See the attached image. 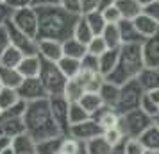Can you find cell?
Returning <instances> with one entry per match:
<instances>
[{"instance_id": "cell-30", "label": "cell", "mask_w": 159, "mask_h": 154, "mask_svg": "<svg viewBox=\"0 0 159 154\" xmlns=\"http://www.w3.org/2000/svg\"><path fill=\"white\" fill-rule=\"evenodd\" d=\"M61 72L65 73L66 79H72V77H77L80 73V59L75 58H68V56H63V58L57 61Z\"/></svg>"}, {"instance_id": "cell-42", "label": "cell", "mask_w": 159, "mask_h": 154, "mask_svg": "<svg viewBox=\"0 0 159 154\" xmlns=\"http://www.w3.org/2000/svg\"><path fill=\"white\" fill-rule=\"evenodd\" d=\"M145 151L147 149L139 142V138H127L125 140V154H143Z\"/></svg>"}, {"instance_id": "cell-37", "label": "cell", "mask_w": 159, "mask_h": 154, "mask_svg": "<svg viewBox=\"0 0 159 154\" xmlns=\"http://www.w3.org/2000/svg\"><path fill=\"white\" fill-rule=\"evenodd\" d=\"M88 118H91V115H89L79 102H70V108H68V120H70V125L80 124V122H84Z\"/></svg>"}, {"instance_id": "cell-54", "label": "cell", "mask_w": 159, "mask_h": 154, "mask_svg": "<svg viewBox=\"0 0 159 154\" xmlns=\"http://www.w3.org/2000/svg\"><path fill=\"white\" fill-rule=\"evenodd\" d=\"M0 154H15V147H13V145L6 147V149H2V151H0Z\"/></svg>"}, {"instance_id": "cell-53", "label": "cell", "mask_w": 159, "mask_h": 154, "mask_svg": "<svg viewBox=\"0 0 159 154\" xmlns=\"http://www.w3.org/2000/svg\"><path fill=\"white\" fill-rule=\"evenodd\" d=\"M111 154H125V142H122V143H118V145L113 147L111 149Z\"/></svg>"}, {"instance_id": "cell-38", "label": "cell", "mask_w": 159, "mask_h": 154, "mask_svg": "<svg viewBox=\"0 0 159 154\" xmlns=\"http://www.w3.org/2000/svg\"><path fill=\"white\" fill-rule=\"evenodd\" d=\"M102 136L107 140V142H109V143H111L113 147L127 140V138H125V134H123V131L120 129V125H116V127H111V129H104Z\"/></svg>"}, {"instance_id": "cell-36", "label": "cell", "mask_w": 159, "mask_h": 154, "mask_svg": "<svg viewBox=\"0 0 159 154\" xmlns=\"http://www.w3.org/2000/svg\"><path fill=\"white\" fill-rule=\"evenodd\" d=\"M84 18H86V22L89 23V27H91V30H93L95 36H100L102 30L106 29V25H107L100 11H91V13H86Z\"/></svg>"}, {"instance_id": "cell-20", "label": "cell", "mask_w": 159, "mask_h": 154, "mask_svg": "<svg viewBox=\"0 0 159 154\" xmlns=\"http://www.w3.org/2000/svg\"><path fill=\"white\" fill-rule=\"evenodd\" d=\"M66 134H57V136H52V138H45L36 142V151L38 154H59L61 152V147H63V140Z\"/></svg>"}, {"instance_id": "cell-47", "label": "cell", "mask_w": 159, "mask_h": 154, "mask_svg": "<svg viewBox=\"0 0 159 154\" xmlns=\"http://www.w3.org/2000/svg\"><path fill=\"white\" fill-rule=\"evenodd\" d=\"M9 45H11V40H9L7 29H6V25H0V54L6 50Z\"/></svg>"}, {"instance_id": "cell-23", "label": "cell", "mask_w": 159, "mask_h": 154, "mask_svg": "<svg viewBox=\"0 0 159 154\" xmlns=\"http://www.w3.org/2000/svg\"><path fill=\"white\" fill-rule=\"evenodd\" d=\"M88 52V47L82 41H79L77 38H66L63 41V56L68 58H75V59H82V56Z\"/></svg>"}, {"instance_id": "cell-15", "label": "cell", "mask_w": 159, "mask_h": 154, "mask_svg": "<svg viewBox=\"0 0 159 154\" xmlns=\"http://www.w3.org/2000/svg\"><path fill=\"white\" fill-rule=\"evenodd\" d=\"M38 54L43 59L56 61L63 58V41L57 40H38Z\"/></svg>"}, {"instance_id": "cell-11", "label": "cell", "mask_w": 159, "mask_h": 154, "mask_svg": "<svg viewBox=\"0 0 159 154\" xmlns=\"http://www.w3.org/2000/svg\"><path fill=\"white\" fill-rule=\"evenodd\" d=\"M18 95L23 102H32V100H39V99H47L48 93L45 90L43 82L39 77H27L23 79L22 84L16 88Z\"/></svg>"}, {"instance_id": "cell-34", "label": "cell", "mask_w": 159, "mask_h": 154, "mask_svg": "<svg viewBox=\"0 0 159 154\" xmlns=\"http://www.w3.org/2000/svg\"><path fill=\"white\" fill-rule=\"evenodd\" d=\"M111 149H113V145L102 134L97 136V138H91L89 142H86V152L88 154H111Z\"/></svg>"}, {"instance_id": "cell-60", "label": "cell", "mask_w": 159, "mask_h": 154, "mask_svg": "<svg viewBox=\"0 0 159 154\" xmlns=\"http://www.w3.org/2000/svg\"><path fill=\"white\" fill-rule=\"evenodd\" d=\"M0 113H2V110H0Z\"/></svg>"}, {"instance_id": "cell-29", "label": "cell", "mask_w": 159, "mask_h": 154, "mask_svg": "<svg viewBox=\"0 0 159 154\" xmlns=\"http://www.w3.org/2000/svg\"><path fill=\"white\" fill-rule=\"evenodd\" d=\"M73 38H77L79 41H82L84 45H88L89 41H91V38L95 36L93 30H91V27H89V23L86 22V18H84V15L79 16V20H77V23H75V27H73Z\"/></svg>"}, {"instance_id": "cell-12", "label": "cell", "mask_w": 159, "mask_h": 154, "mask_svg": "<svg viewBox=\"0 0 159 154\" xmlns=\"http://www.w3.org/2000/svg\"><path fill=\"white\" fill-rule=\"evenodd\" d=\"M102 133H104V129H102L100 125L97 124L93 118H88V120L80 122V124L70 125L68 136H72V138L79 140V142H89L91 138L100 136Z\"/></svg>"}, {"instance_id": "cell-59", "label": "cell", "mask_w": 159, "mask_h": 154, "mask_svg": "<svg viewBox=\"0 0 159 154\" xmlns=\"http://www.w3.org/2000/svg\"><path fill=\"white\" fill-rule=\"evenodd\" d=\"M0 2H6V0H0Z\"/></svg>"}, {"instance_id": "cell-49", "label": "cell", "mask_w": 159, "mask_h": 154, "mask_svg": "<svg viewBox=\"0 0 159 154\" xmlns=\"http://www.w3.org/2000/svg\"><path fill=\"white\" fill-rule=\"evenodd\" d=\"M97 4H98V0H80L82 15H86V13H91V11H97Z\"/></svg>"}, {"instance_id": "cell-40", "label": "cell", "mask_w": 159, "mask_h": 154, "mask_svg": "<svg viewBox=\"0 0 159 154\" xmlns=\"http://www.w3.org/2000/svg\"><path fill=\"white\" fill-rule=\"evenodd\" d=\"M80 70L82 72H100L98 70V56L86 52L80 59Z\"/></svg>"}, {"instance_id": "cell-17", "label": "cell", "mask_w": 159, "mask_h": 154, "mask_svg": "<svg viewBox=\"0 0 159 154\" xmlns=\"http://www.w3.org/2000/svg\"><path fill=\"white\" fill-rule=\"evenodd\" d=\"M16 68H18V72L22 73L23 79H27V77H38L39 70H41V58H39V54L23 56L20 65L16 66Z\"/></svg>"}, {"instance_id": "cell-51", "label": "cell", "mask_w": 159, "mask_h": 154, "mask_svg": "<svg viewBox=\"0 0 159 154\" xmlns=\"http://www.w3.org/2000/svg\"><path fill=\"white\" fill-rule=\"evenodd\" d=\"M116 0H98V4H97V11H104V9H107V7H111L113 4H115Z\"/></svg>"}, {"instance_id": "cell-33", "label": "cell", "mask_w": 159, "mask_h": 154, "mask_svg": "<svg viewBox=\"0 0 159 154\" xmlns=\"http://www.w3.org/2000/svg\"><path fill=\"white\" fill-rule=\"evenodd\" d=\"M22 58H23L22 50H18L16 47L9 45L7 49L0 54V65H2V66H11V68H16V66L20 65Z\"/></svg>"}, {"instance_id": "cell-27", "label": "cell", "mask_w": 159, "mask_h": 154, "mask_svg": "<svg viewBox=\"0 0 159 154\" xmlns=\"http://www.w3.org/2000/svg\"><path fill=\"white\" fill-rule=\"evenodd\" d=\"M84 84L80 81L79 77H72V79H68L66 81V86H65V93L63 95L70 100V102H77L80 97L84 95Z\"/></svg>"}, {"instance_id": "cell-5", "label": "cell", "mask_w": 159, "mask_h": 154, "mask_svg": "<svg viewBox=\"0 0 159 154\" xmlns=\"http://www.w3.org/2000/svg\"><path fill=\"white\" fill-rule=\"evenodd\" d=\"M152 124H154V118L148 113H145L141 108H136V110L120 115V124L118 125L123 131L125 138H139Z\"/></svg>"}, {"instance_id": "cell-31", "label": "cell", "mask_w": 159, "mask_h": 154, "mask_svg": "<svg viewBox=\"0 0 159 154\" xmlns=\"http://www.w3.org/2000/svg\"><path fill=\"white\" fill-rule=\"evenodd\" d=\"M139 142L143 143V147L147 151H159V127L156 124H152L139 136Z\"/></svg>"}, {"instance_id": "cell-58", "label": "cell", "mask_w": 159, "mask_h": 154, "mask_svg": "<svg viewBox=\"0 0 159 154\" xmlns=\"http://www.w3.org/2000/svg\"><path fill=\"white\" fill-rule=\"evenodd\" d=\"M0 88H2V82H0Z\"/></svg>"}, {"instance_id": "cell-39", "label": "cell", "mask_w": 159, "mask_h": 154, "mask_svg": "<svg viewBox=\"0 0 159 154\" xmlns=\"http://www.w3.org/2000/svg\"><path fill=\"white\" fill-rule=\"evenodd\" d=\"M86 47H88V52L93 54V56H100V54H104V52L109 49L107 43H106V40H104L102 36H93L91 41H89Z\"/></svg>"}, {"instance_id": "cell-14", "label": "cell", "mask_w": 159, "mask_h": 154, "mask_svg": "<svg viewBox=\"0 0 159 154\" xmlns=\"http://www.w3.org/2000/svg\"><path fill=\"white\" fill-rule=\"evenodd\" d=\"M97 124L100 125L102 129H111V127H116V125L120 124V113L115 110V108H111V106H102L100 110H97L91 115Z\"/></svg>"}, {"instance_id": "cell-8", "label": "cell", "mask_w": 159, "mask_h": 154, "mask_svg": "<svg viewBox=\"0 0 159 154\" xmlns=\"http://www.w3.org/2000/svg\"><path fill=\"white\" fill-rule=\"evenodd\" d=\"M6 29H7L9 40H11V45L16 47L18 50H22L23 56H32V54H38V40L36 38L25 34L22 29H18L13 20L9 18L6 22Z\"/></svg>"}, {"instance_id": "cell-57", "label": "cell", "mask_w": 159, "mask_h": 154, "mask_svg": "<svg viewBox=\"0 0 159 154\" xmlns=\"http://www.w3.org/2000/svg\"><path fill=\"white\" fill-rule=\"evenodd\" d=\"M143 154H159V151H145Z\"/></svg>"}, {"instance_id": "cell-46", "label": "cell", "mask_w": 159, "mask_h": 154, "mask_svg": "<svg viewBox=\"0 0 159 154\" xmlns=\"http://www.w3.org/2000/svg\"><path fill=\"white\" fill-rule=\"evenodd\" d=\"M13 15V9L9 7L6 2H0V25H6L9 18Z\"/></svg>"}, {"instance_id": "cell-35", "label": "cell", "mask_w": 159, "mask_h": 154, "mask_svg": "<svg viewBox=\"0 0 159 154\" xmlns=\"http://www.w3.org/2000/svg\"><path fill=\"white\" fill-rule=\"evenodd\" d=\"M22 100L20 95H18V91L15 88H6V86H2L0 88V110H7L11 106H15Z\"/></svg>"}, {"instance_id": "cell-45", "label": "cell", "mask_w": 159, "mask_h": 154, "mask_svg": "<svg viewBox=\"0 0 159 154\" xmlns=\"http://www.w3.org/2000/svg\"><path fill=\"white\" fill-rule=\"evenodd\" d=\"M143 13L145 15H148V16H152L156 22H159V0L152 2V4H148V6H145Z\"/></svg>"}, {"instance_id": "cell-48", "label": "cell", "mask_w": 159, "mask_h": 154, "mask_svg": "<svg viewBox=\"0 0 159 154\" xmlns=\"http://www.w3.org/2000/svg\"><path fill=\"white\" fill-rule=\"evenodd\" d=\"M6 4H7L9 7L15 11V9L29 7V6H32V0H6Z\"/></svg>"}, {"instance_id": "cell-9", "label": "cell", "mask_w": 159, "mask_h": 154, "mask_svg": "<svg viewBox=\"0 0 159 154\" xmlns=\"http://www.w3.org/2000/svg\"><path fill=\"white\" fill-rule=\"evenodd\" d=\"M11 20L25 34H29V36L38 40V13H36V7L34 6L15 9L13 15H11Z\"/></svg>"}, {"instance_id": "cell-55", "label": "cell", "mask_w": 159, "mask_h": 154, "mask_svg": "<svg viewBox=\"0 0 159 154\" xmlns=\"http://www.w3.org/2000/svg\"><path fill=\"white\" fill-rule=\"evenodd\" d=\"M139 4H141V7H145V6H148V4H152V2H156V0H138Z\"/></svg>"}, {"instance_id": "cell-43", "label": "cell", "mask_w": 159, "mask_h": 154, "mask_svg": "<svg viewBox=\"0 0 159 154\" xmlns=\"http://www.w3.org/2000/svg\"><path fill=\"white\" fill-rule=\"evenodd\" d=\"M139 108H141L145 113H148L152 118H154V115H157V113H159V106L154 102V100H152V99L147 95V93H145L143 99H141V104H139Z\"/></svg>"}, {"instance_id": "cell-2", "label": "cell", "mask_w": 159, "mask_h": 154, "mask_svg": "<svg viewBox=\"0 0 159 154\" xmlns=\"http://www.w3.org/2000/svg\"><path fill=\"white\" fill-rule=\"evenodd\" d=\"M23 122H25V133L34 142L63 134L61 129H59V125L56 124L54 117H52L48 97L47 99H39V100L27 102L25 115H23Z\"/></svg>"}, {"instance_id": "cell-22", "label": "cell", "mask_w": 159, "mask_h": 154, "mask_svg": "<svg viewBox=\"0 0 159 154\" xmlns=\"http://www.w3.org/2000/svg\"><path fill=\"white\" fill-rule=\"evenodd\" d=\"M23 77L18 72V68H11V66H2L0 65V82L6 88H18L22 84Z\"/></svg>"}, {"instance_id": "cell-28", "label": "cell", "mask_w": 159, "mask_h": 154, "mask_svg": "<svg viewBox=\"0 0 159 154\" xmlns=\"http://www.w3.org/2000/svg\"><path fill=\"white\" fill-rule=\"evenodd\" d=\"M13 147H15V154H38L36 142L30 138L27 133L16 136L15 142H13Z\"/></svg>"}, {"instance_id": "cell-25", "label": "cell", "mask_w": 159, "mask_h": 154, "mask_svg": "<svg viewBox=\"0 0 159 154\" xmlns=\"http://www.w3.org/2000/svg\"><path fill=\"white\" fill-rule=\"evenodd\" d=\"M77 102H79L89 115H93L95 111L100 110L102 106H104V100H102V97H100L98 91H84V95L80 97Z\"/></svg>"}, {"instance_id": "cell-13", "label": "cell", "mask_w": 159, "mask_h": 154, "mask_svg": "<svg viewBox=\"0 0 159 154\" xmlns=\"http://www.w3.org/2000/svg\"><path fill=\"white\" fill-rule=\"evenodd\" d=\"M141 50L145 66L159 68V32L150 38H145V41L141 43Z\"/></svg>"}, {"instance_id": "cell-21", "label": "cell", "mask_w": 159, "mask_h": 154, "mask_svg": "<svg viewBox=\"0 0 159 154\" xmlns=\"http://www.w3.org/2000/svg\"><path fill=\"white\" fill-rule=\"evenodd\" d=\"M138 81L143 86L145 91L159 88V68H152V66H145L138 75Z\"/></svg>"}, {"instance_id": "cell-41", "label": "cell", "mask_w": 159, "mask_h": 154, "mask_svg": "<svg viewBox=\"0 0 159 154\" xmlns=\"http://www.w3.org/2000/svg\"><path fill=\"white\" fill-rule=\"evenodd\" d=\"M102 16H104V20H106V23H120L123 20L122 13H120V9L116 7V4H113L111 7L104 9L102 11Z\"/></svg>"}, {"instance_id": "cell-52", "label": "cell", "mask_w": 159, "mask_h": 154, "mask_svg": "<svg viewBox=\"0 0 159 154\" xmlns=\"http://www.w3.org/2000/svg\"><path fill=\"white\" fill-rule=\"evenodd\" d=\"M61 0H32V6H54V4H59Z\"/></svg>"}, {"instance_id": "cell-7", "label": "cell", "mask_w": 159, "mask_h": 154, "mask_svg": "<svg viewBox=\"0 0 159 154\" xmlns=\"http://www.w3.org/2000/svg\"><path fill=\"white\" fill-rule=\"evenodd\" d=\"M143 95H145V90L139 84L138 77L132 79V81H129V82H125V84L120 86V97H118V102H116L115 110L120 115L127 113V111L136 110V108H139Z\"/></svg>"}, {"instance_id": "cell-56", "label": "cell", "mask_w": 159, "mask_h": 154, "mask_svg": "<svg viewBox=\"0 0 159 154\" xmlns=\"http://www.w3.org/2000/svg\"><path fill=\"white\" fill-rule=\"evenodd\" d=\"M154 124L159 127V113H157V115H154Z\"/></svg>"}, {"instance_id": "cell-18", "label": "cell", "mask_w": 159, "mask_h": 154, "mask_svg": "<svg viewBox=\"0 0 159 154\" xmlns=\"http://www.w3.org/2000/svg\"><path fill=\"white\" fill-rule=\"evenodd\" d=\"M120 59V47L118 49H107V50L98 56V70L104 77H107L118 65Z\"/></svg>"}, {"instance_id": "cell-32", "label": "cell", "mask_w": 159, "mask_h": 154, "mask_svg": "<svg viewBox=\"0 0 159 154\" xmlns=\"http://www.w3.org/2000/svg\"><path fill=\"white\" fill-rule=\"evenodd\" d=\"M100 36L106 40V43H107L109 49H118V47H122V36H120L118 23H107L106 29L102 30Z\"/></svg>"}, {"instance_id": "cell-50", "label": "cell", "mask_w": 159, "mask_h": 154, "mask_svg": "<svg viewBox=\"0 0 159 154\" xmlns=\"http://www.w3.org/2000/svg\"><path fill=\"white\" fill-rule=\"evenodd\" d=\"M13 142H15V138L6 136V134H0V151L6 149V147H9V145H13Z\"/></svg>"}, {"instance_id": "cell-10", "label": "cell", "mask_w": 159, "mask_h": 154, "mask_svg": "<svg viewBox=\"0 0 159 154\" xmlns=\"http://www.w3.org/2000/svg\"><path fill=\"white\" fill-rule=\"evenodd\" d=\"M52 110V117L59 125V129L63 134H68L70 131V120H68V108H70V100L65 95H50L48 97Z\"/></svg>"}, {"instance_id": "cell-44", "label": "cell", "mask_w": 159, "mask_h": 154, "mask_svg": "<svg viewBox=\"0 0 159 154\" xmlns=\"http://www.w3.org/2000/svg\"><path fill=\"white\" fill-rule=\"evenodd\" d=\"M66 11H70L73 15H82V7H80V0H61L59 2Z\"/></svg>"}, {"instance_id": "cell-6", "label": "cell", "mask_w": 159, "mask_h": 154, "mask_svg": "<svg viewBox=\"0 0 159 154\" xmlns=\"http://www.w3.org/2000/svg\"><path fill=\"white\" fill-rule=\"evenodd\" d=\"M38 77L41 79L48 97L50 95H63L65 93V86H66V81L68 79L65 77V73L61 72V68H59V65L56 61H48V59L41 58V70H39V75Z\"/></svg>"}, {"instance_id": "cell-4", "label": "cell", "mask_w": 159, "mask_h": 154, "mask_svg": "<svg viewBox=\"0 0 159 154\" xmlns=\"http://www.w3.org/2000/svg\"><path fill=\"white\" fill-rule=\"evenodd\" d=\"M25 108H27V102L20 100L18 104L0 113V134L16 138V136L25 133V122H23Z\"/></svg>"}, {"instance_id": "cell-16", "label": "cell", "mask_w": 159, "mask_h": 154, "mask_svg": "<svg viewBox=\"0 0 159 154\" xmlns=\"http://www.w3.org/2000/svg\"><path fill=\"white\" fill-rule=\"evenodd\" d=\"M120 29V36H122V45H134V43H143L145 38L139 34V30L136 29V25L132 20H125L118 23Z\"/></svg>"}, {"instance_id": "cell-19", "label": "cell", "mask_w": 159, "mask_h": 154, "mask_svg": "<svg viewBox=\"0 0 159 154\" xmlns=\"http://www.w3.org/2000/svg\"><path fill=\"white\" fill-rule=\"evenodd\" d=\"M132 22H134L136 29L139 30V34H141L143 38H150V36H154V34L159 32V22H156L152 16L145 15L143 11H141Z\"/></svg>"}, {"instance_id": "cell-26", "label": "cell", "mask_w": 159, "mask_h": 154, "mask_svg": "<svg viewBox=\"0 0 159 154\" xmlns=\"http://www.w3.org/2000/svg\"><path fill=\"white\" fill-rule=\"evenodd\" d=\"M115 4H116V7L120 9V13H122V16L125 20H134L143 11L141 4L138 0H116Z\"/></svg>"}, {"instance_id": "cell-1", "label": "cell", "mask_w": 159, "mask_h": 154, "mask_svg": "<svg viewBox=\"0 0 159 154\" xmlns=\"http://www.w3.org/2000/svg\"><path fill=\"white\" fill-rule=\"evenodd\" d=\"M38 13V40H57L65 41L73 34V27L79 15L66 11L61 4L36 6Z\"/></svg>"}, {"instance_id": "cell-3", "label": "cell", "mask_w": 159, "mask_h": 154, "mask_svg": "<svg viewBox=\"0 0 159 154\" xmlns=\"http://www.w3.org/2000/svg\"><path fill=\"white\" fill-rule=\"evenodd\" d=\"M143 68H145V61H143L141 43L122 45L120 47L118 65H116V68L109 73L106 79L111 82H115V84H118V86H122L125 82L136 79Z\"/></svg>"}, {"instance_id": "cell-24", "label": "cell", "mask_w": 159, "mask_h": 154, "mask_svg": "<svg viewBox=\"0 0 159 154\" xmlns=\"http://www.w3.org/2000/svg\"><path fill=\"white\" fill-rule=\"evenodd\" d=\"M98 93H100L102 100L106 106H111V108H116V102H118V97H120V86L115 84V82L111 81H106L102 82L100 90H98Z\"/></svg>"}]
</instances>
